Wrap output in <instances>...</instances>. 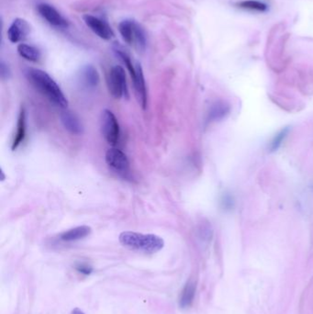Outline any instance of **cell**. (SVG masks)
<instances>
[{
	"instance_id": "obj_1",
	"label": "cell",
	"mask_w": 313,
	"mask_h": 314,
	"mask_svg": "<svg viewBox=\"0 0 313 314\" xmlns=\"http://www.w3.org/2000/svg\"><path fill=\"white\" fill-rule=\"evenodd\" d=\"M27 77L35 89L39 90L55 106L62 108L68 106V100L62 89L46 72L40 69H29L27 72Z\"/></svg>"
},
{
	"instance_id": "obj_2",
	"label": "cell",
	"mask_w": 313,
	"mask_h": 314,
	"mask_svg": "<svg viewBox=\"0 0 313 314\" xmlns=\"http://www.w3.org/2000/svg\"><path fill=\"white\" fill-rule=\"evenodd\" d=\"M120 243L132 250L144 253H156L165 246V242L155 234H143L134 231H124L120 236Z\"/></svg>"
},
{
	"instance_id": "obj_3",
	"label": "cell",
	"mask_w": 313,
	"mask_h": 314,
	"mask_svg": "<svg viewBox=\"0 0 313 314\" xmlns=\"http://www.w3.org/2000/svg\"><path fill=\"white\" fill-rule=\"evenodd\" d=\"M119 30L123 41L128 45H134L138 49L143 50L145 48L146 36L144 30L134 20H123L119 25Z\"/></svg>"
},
{
	"instance_id": "obj_4",
	"label": "cell",
	"mask_w": 313,
	"mask_h": 314,
	"mask_svg": "<svg viewBox=\"0 0 313 314\" xmlns=\"http://www.w3.org/2000/svg\"><path fill=\"white\" fill-rule=\"evenodd\" d=\"M108 91L116 99L129 98L125 70L121 65H115L110 69L108 76Z\"/></svg>"
},
{
	"instance_id": "obj_5",
	"label": "cell",
	"mask_w": 313,
	"mask_h": 314,
	"mask_svg": "<svg viewBox=\"0 0 313 314\" xmlns=\"http://www.w3.org/2000/svg\"><path fill=\"white\" fill-rule=\"evenodd\" d=\"M101 133L110 145H116L120 140V124L114 113L108 109L103 110L100 118Z\"/></svg>"
},
{
	"instance_id": "obj_6",
	"label": "cell",
	"mask_w": 313,
	"mask_h": 314,
	"mask_svg": "<svg viewBox=\"0 0 313 314\" xmlns=\"http://www.w3.org/2000/svg\"><path fill=\"white\" fill-rule=\"evenodd\" d=\"M106 163L113 171L126 177L130 173V162L127 155L117 148H111L106 152Z\"/></svg>"
},
{
	"instance_id": "obj_7",
	"label": "cell",
	"mask_w": 313,
	"mask_h": 314,
	"mask_svg": "<svg viewBox=\"0 0 313 314\" xmlns=\"http://www.w3.org/2000/svg\"><path fill=\"white\" fill-rule=\"evenodd\" d=\"M37 10L40 16L50 25L60 29H66L68 27V21L65 20L58 10L54 9L53 6L42 3L37 6Z\"/></svg>"
},
{
	"instance_id": "obj_8",
	"label": "cell",
	"mask_w": 313,
	"mask_h": 314,
	"mask_svg": "<svg viewBox=\"0 0 313 314\" xmlns=\"http://www.w3.org/2000/svg\"><path fill=\"white\" fill-rule=\"evenodd\" d=\"M83 19L88 28L92 30L95 34L98 35L99 38L108 41L114 36L113 30L106 21L92 15H85Z\"/></svg>"
},
{
	"instance_id": "obj_9",
	"label": "cell",
	"mask_w": 313,
	"mask_h": 314,
	"mask_svg": "<svg viewBox=\"0 0 313 314\" xmlns=\"http://www.w3.org/2000/svg\"><path fill=\"white\" fill-rule=\"evenodd\" d=\"M30 26L23 19H16L8 30V38L11 43L18 44L29 36Z\"/></svg>"
},
{
	"instance_id": "obj_10",
	"label": "cell",
	"mask_w": 313,
	"mask_h": 314,
	"mask_svg": "<svg viewBox=\"0 0 313 314\" xmlns=\"http://www.w3.org/2000/svg\"><path fill=\"white\" fill-rule=\"evenodd\" d=\"M132 81H133V85H134V88H135V90H136L139 102L141 104L142 108H146V86H145V80H144V75H143V72H142V66H141L140 64H136V75H135V78L133 79Z\"/></svg>"
},
{
	"instance_id": "obj_11",
	"label": "cell",
	"mask_w": 313,
	"mask_h": 314,
	"mask_svg": "<svg viewBox=\"0 0 313 314\" xmlns=\"http://www.w3.org/2000/svg\"><path fill=\"white\" fill-rule=\"evenodd\" d=\"M61 122L66 131L73 135H80L83 133V125L79 119L70 111H64L61 114Z\"/></svg>"
},
{
	"instance_id": "obj_12",
	"label": "cell",
	"mask_w": 313,
	"mask_h": 314,
	"mask_svg": "<svg viewBox=\"0 0 313 314\" xmlns=\"http://www.w3.org/2000/svg\"><path fill=\"white\" fill-rule=\"evenodd\" d=\"M80 80L87 89H95L99 84V74L97 69L90 64L84 66L80 73Z\"/></svg>"
},
{
	"instance_id": "obj_13",
	"label": "cell",
	"mask_w": 313,
	"mask_h": 314,
	"mask_svg": "<svg viewBox=\"0 0 313 314\" xmlns=\"http://www.w3.org/2000/svg\"><path fill=\"white\" fill-rule=\"evenodd\" d=\"M92 231V229L89 226H77L68 231H64L60 234V239L64 242H74L81 240L89 236Z\"/></svg>"
},
{
	"instance_id": "obj_14",
	"label": "cell",
	"mask_w": 313,
	"mask_h": 314,
	"mask_svg": "<svg viewBox=\"0 0 313 314\" xmlns=\"http://www.w3.org/2000/svg\"><path fill=\"white\" fill-rule=\"evenodd\" d=\"M230 111V106L228 104L223 101L216 102L210 108V111L208 114V122L214 123V122L221 121L222 119L225 118Z\"/></svg>"
},
{
	"instance_id": "obj_15",
	"label": "cell",
	"mask_w": 313,
	"mask_h": 314,
	"mask_svg": "<svg viewBox=\"0 0 313 314\" xmlns=\"http://www.w3.org/2000/svg\"><path fill=\"white\" fill-rule=\"evenodd\" d=\"M197 284L194 280H190L187 281L184 289L182 290L181 296L179 299V305L183 309L190 307L196 295Z\"/></svg>"
},
{
	"instance_id": "obj_16",
	"label": "cell",
	"mask_w": 313,
	"mask_h": 314,
	"mask_svg": "<svg viewBox=\"0 0 313 314\" xmlns=\"http://www.w3.org/2000/svg\"><path fill=\"white\" fill-rule=\"evenodd\" d=\"M26 135V114H25L24 108H21L17 123V132L15 134L14 140L12 142V150L15 151L17 148L20 146L21 142L24 141Z\"/></svg>"
},
{
	"instance_id": "obj_17",
	"label": "cell",
	"mask_w": 313,
	"mask_h": 314,
	"mask_svg": "<svg viewBox=\"0 0 313 314\" xmlns=\"http://www.w3.org/2000/svg\"><path fill=\"white\" fill-rule=\"evenodd\" d=\"M17 50L22 58L30 61V62H38L41 58V52L34 46L26 45V44H20Z\"/></svg>"
},
{
	"instance_id": "obj_18",
	"label": "cell",
	"mask_w": 313,
	"mask_h": 314,
	"mask_svg": "<svg viewBox=\"0 0 313 314\" xmlns=\"http://www.w3.org/2000/svg\"><path fill=\"white\" fill-rule=\"evenodd\" d=\"M238 8L243 10H250V11H257V12H264L267 10V5L264 2L257 0H245L241 1L238 4Z\"/></svg>"
},
{
	"instance_id": "obj_19",
	"label": "cell",
	"mask_w": 313,
	"mask_h": 314,
	"mask_svg": "<svg viewBox=\"0 0 313 314\" xmlns=\"http://www.w3.org/2000/svg\"><path fill=\"white\" fill-rule=\"evenodd\" d=\"M289 133V127H286L284 128L283 130H281V131L273 138V140L271 141V142H270L269 147H268L269 152H276V151L281 146L282 142H284V140L286 139V137L288 136Z\"/></svg>"
},
{
	"instance_id": "obj_20",
	"label": "cell",
	"mask_w": 313,
	"mask_h": 314,
	"mask_svg": "<svg viewBox=\"0 0 313 314\" xmlns=\"http://www.w3.org/2000/svg\"><path fill=\"white\" fill-rule=\"evenodd\" d=\"M234 199L229 193L224 194L220 200V206L223 211H230L234 208Z\"/></svg>"
},
{
	"instance_id": "obj_21",
	"label": "cell",
	"mask_w": 313,
	"mask_h": 314,
	"mask_svg": "<svg viewBox=\"0 0 313 314\" xmlns=\"http://www.w3.org/2000/svg\"><path fill=\"white\" fill-rule=\"evenodd\" d=\"M75 268H76L79 272L82 273L84 275H90L92 273V271H93V268L90 265H88V264H85V263H80V264L75 266Z\"/></svg>"
},
{
	"instance_id": "obj_22",
	"label": "cell",
	"mask_w": 313,
	"mask_h": 314,
	"mask_svg": "<svg viewBox=\"0 0 313 314\" xmlns=\"http://www.w3.org/2000/svg\"><path fill=\"white\" fill-rule=\"evenodd\" d=\"M9 74H10V71H9L8 66H6V64L2 62V63H1V75H2V77H3V78L8 77Z\"/></svg>"
},
{
	"instance_id": "obj_23",
	"label": "cell",
	"mask_w": 313,
	"mask_h": 314,
	"mask_svg": "<svg viewBox=\"0 0 313 314\" xmlns=\"http://www.w3.org/2000/svg\"><path fill=\"white\" fill-rule=\"evenodd\" d=\"M71 314H85L84 313V311H82L81 309H79V308H75V309H73L72 310V312Z\"/></svg>"
}]
</instances>
